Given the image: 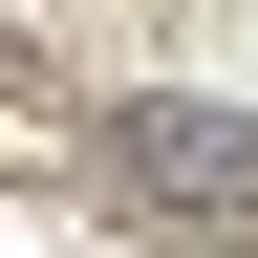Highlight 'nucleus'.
Listing matches in <instances>:
<instances>
[{
  "label": "nucleus",
  "mask_w": 258,
  "mask_h": 258,
  "mask_svg": "<svg viewBox=\"0 0 258 258\" xmlns=\"http://www.w3.org/2000/svg\"><path fill=\"white\" fill-rule=\"evenodd\" d=\"M108 151H129L151 194H237V172H258V129H237V108H215V129H194V108H129Z\"/></svg>",
  "instance_id": "1"
}]
</instances>
